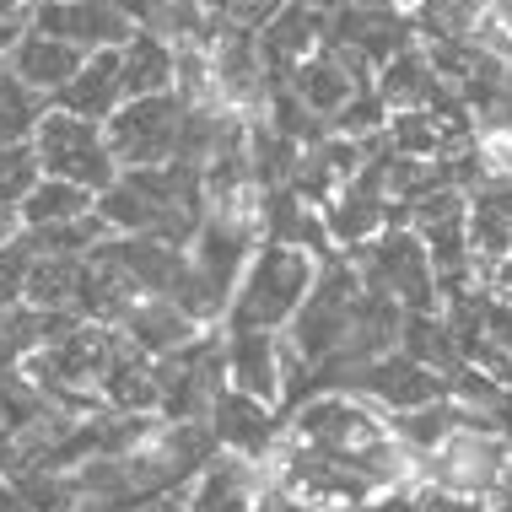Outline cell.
<instances>
[{"label":"cell","instance_id":"obj_11","mask_svg":"<svg viewBox=\"0 0 512 512\" xmlns=\"http://www.w3.org/2000/svg\"><path fill=\"white\" fill-rule=\"evenodd\" d=\"M205 426H211V442L227 459H243V464H265L275 453V442H281L286 421L275 415V405H259V399H248L238 389H221L211 415H205Z\"/></svg>","mask_w":512,"mask_h":512},{"label":"cell","instance_id":"obj_13","mask_svg":"<svg viewBox=\"0 0 512 512\" xmlns=\"http://www.w3.org/2000/svg\"><path fill=\"white\" fill-rule=\"evenodd\" d=\"M114 335L130 345V351H141L146 362H168L178 356L184 345H195L205 335V324L195 313H184L173 297H135L130 308L119 313Z\"/></svg>","mask_w":512,"mask_h":512},{"label":"cell","instance_id":"obj_10","mask_svg":"<svg viewBox=\"0 0 512 512\" xmlns=\"http://www.w3.org/2000/svg\"><path fill=\"white\" fill-rule=\"evenodd\" d=\"M221 372H227V389L259 399V405H281L286 340L275 329H227L221 335Z\"/></svg>","mask_w":512,"mask_h":512},{"label":"cell","instance_id":"obj_4","mask_svg":"<svg viewBox=\"0 0 512 512\" xmlns=\"http://www.w3.org/2000/svg\"><path fill=\"white\" fill-rule=\"evenodd\" d=\"M356 275H362L367 292L389 297L399 302L405 313H437V270H432V254L421 248V238H415L410 227H389L378 232L367 248H356L351 254Z\"/></svg>","mask_w":512,"mask_h":512},{"label":"cell","instance_id":"obj_34","mask_svg":"<svg viewBox=\"0 0 512 512\" xmlns=\"http://www.w3.org/2000/svg\"><path fill=\"white\" fill-rule=\"evenodd\" d=\"M27 11H33V0H0V27H22Z\"/></svg>","mask_w":512,"mask_h":512},{"label":"cell","instance_id":"obj_35","mask_svg":"<svg viewBox=\"0 0 512 512\" xmlns=\"http://www.w3.org/2000/svg\"><path fill=\"white\" fill-rule=\"evenodd\" d=\"M405 496H410V491H399V496H378V502H367V507H356V512H410Z\"/></svg>","mask_w":512,"mask_h":512},{"label":"cell","instance_id":"obj_14","mask_svg":"<svg viewBox=\"0 0 512 512\" xmlns=\"http://www.w3.org/2000/svg\"><path fill=\"white\" fill-rule=\"evenodd\" d=\"M345 394H362L367 405H378L383 415H399V410L442 399V378L432 367L410 362L405 351H389V356H378V362L356 367L351 378H345Z\"/></svg>","mask_w":512,"mask_h":512},{"label":"cell","instance_id":"obj_33","mask_svg":"<svg viewBox=\"0 0 512 512\" xmlns=\"http://www.w3.org/2000/svg\"><path fill=\"white\" fill-rule=\"evenodd\" d=\"M491 512H512V448H507L502 480H496V491H491Z\"/></svg>","mask_w":512,"mask_h":512},{"label":"cell","instance_id":"obj_29","mask_svg":"<svg viewBox=\"0 0 512 512\" xmlns=\"http://www.w3.org/2000/svg\"><path fill=\"white\" fill-rule=\"evenodd\" d=\"M405 502H410V512H491V502H480V496H453L437 486H415Z\"/></svg>","mask_w":512,"mask_h":512},{"label":"cell","instance_id":"obj_20","mask_svg":"<svg viewBox=\"0 0 512 512\" xmlns=\"http://www.w3.org/2000/svg\"><path fill=\"white\" fill-rule=\"evenodd\" d=\"M372 92H378V103L389 108V114H405V108H432L448 87L437 81L426 49L410 44V49H399L394 60H383L378 71H372Z\"/></svg>","mask_w":512,"mask_h":512},{"label":"cell","instance_id":"obj_6","mask_svg":"<svg viewBox=\"0 0 512 512\" xmlns=\"http://www.w3.org/2000/svg\"><path fill=\"white\" fill-rule=\"evenodd\" d=\"M184 119H189V108H184V98H178V92H157V98H130V103H119L114 119L103 124L108 151H114L119 173L178 162Z\"/></svg>","mask_w":512,"mask_h":512},{"label":"cell","instance_id":"obj_36","mask_svg":"<svg viewBox=\"0 0 512 512\" xmlns=\"http://www.w3.org/2000/svg\"><path fill=\"white\" fill-rule=\"evenodd\" d=\"M0 512H27V502H22V491L11 486L6 475H0Z\"/></svg>","mask_w":512,"mask_h":512},{"label":"cell","instance_id":"obj_39","mask_svg":"<svg viewBox=\"0 0 512 512\" xmlns=\"http://www.w3.org/2000/svg\"><path fill=\"white\" fill-rule=\"evenodd\" d=\"M33 6H44V0H33Z\"/></svg>","mask_w":512,"mask_h":512},{"label":"cell","instance_id":"obj_15","mask_svg":"<svg viewBox=\"0 0 512 512\" xmlns=\"http://www.w3.org/2000/svg\"><path fill=\"white\" fill-rule=\"evenodd\" d=\"M464 205H469V259H475V281L486 292V275L512 254V184L480 178L464 195Z\"/></svg>","mask_w":512,"mask_h":512},{"label":"cell","instance_id":"obj_27","mask_svg":"<svg viewBox=\"0 0 512 512\" xmlns=\"http://www.w3.org/2000/svg\"><path fill=\"white\" fill-rule=\"evenodd\" d=\"M33 259L38 254L22 243V232L0 248V313H11V308H22V302H27V275H33Z\"/></svg>","mask_w":512,"mask_h":512},{"label":"cell","instance_id":"obj_23","mask_svg":"<svg viewBox=\"0 0 512 512\" xmlns=\"http://www.w3.org/2000/svg\"><path fill=\"white\" fill-rule=\"evenodd\" d=\"M119 81H124V103L173 92V49L135 27V38L119 49Z\"/></svg>","mask_w":512,"mask_h":512},{"label":"cell","instance_id":"obj_8","mask_svg":"<svg viewBox=\"0 0 512 512\" xmlns=\"http://www.w3.org/2000/svg\"><path fill=\"white\" fill-rule=\"evenodd\" d=\"M324 227H329L335 254H356V248H367L378 232L399 227V205L389 195V184H383L378 157H367L362 168H356L351 184H345L340 195L324 205Z\"/></svg>","mask_w":512,"mask_h":512},{"label":"cell","instance_id":"obj_1","mask_svg":"<svg viewBox=\"0 0 512 512\" xmlns=\"http://www.w3.org/2000/svg\"><path fill=\"white\" fill-rule=\"evenodd\" d=\"M98 216L114 238H162L184 243L195 238L205 216V173L195 162H162V168L119 173L98 195Z\"/></svg>","mask_w":512,"mask_h":512},{"label":"cell","instance_id":"obj_22","mask_svg":"<svg viewBox=\"0 0 512 512\" xmlns=\"http://www.w3.org/2000/svg\"><path fill=\"white\" fill-rule=\"evenodd\" d=\"M469 421H475V415L442 394V399H432V405H415V410L389 415V432H394V442L410 453V459H426L437 442H448V437L459 432V426H469Z\"/></svg>","mask_w":512,"mask_h":512},{"label":"cell","instance_id":"obj_7","mask_svg":"<svg viewBox=\"0 0 512 512\" xmlns=\"http://www.w3.org/2000/svg\"><path fill=\"white\" fill-rule=\"evenodd\" d=\"M221 389H227V372H221V335H200L178 356L157 362V410H162V421H205Z\"/></svg>","mask_w":512,"mask_h":512},{"label":"cell","instance_id":"obj_30","mask_svg":"<svg viewBox=\"0 0 512 512\" xmlns=\"http://www.w3.org/2000/svg\"><path fill=\"white\" fill-rule=\"evenodd\" d=\"M480 329H486V340H496V345L512 356V302L480 297Z\"/></svg>","mask_w":512,"mask_h":512},{"label":"cell","instance_id":"obj_12","mask_svg":"<svg viewBox=\"0 0 512 512\" xmlns=\"http://www.w3.org/2000/svg\"><path fill=\"white\" fill-rule=\"evenodd\" d=\"M362 87H372V71L362 60H351L345 49H335V44H324L318 54H308V60L286 76V92H292L313 119H335Z\"/></svg>","mask_w":512,"mask_h":512},{"label":"cell","instance_id":"obj_21","mask_svg":"<svg viewBox=\"0 0 512 512\" xmlns=\"http://www.w3.org/2000/svg\"><path fill=\"white\" fill-rule=\"evenodd\" d=\"M486 11L491 0H410L405 22L421 49H442V44H469Z\"/></svg>","mask_w":512,"mask_h":512},{"label":"cell","instance_id":"obj_28","mask_svg":"<svg viewBox=\"0 0 512 512\" xmlns=\"http://www.w3.org/2000/svg\"><path fill=\"white\" fill-rule=\"evenodd\" d=\"M469 146L480 157V173L512 184V124H475V141Z\"/></svg>","mask_w":512,"mask_h":512},{"label":"cell","instance_id":"obj_2","mask_svg":"<svg viewBox=\"0 0 512 512\" xmlns=\"http://www.w3.org/2000/svg\"><path fill=\"white\" fill-rule=\"evenodd\" d=\"M318 259L302 248H281V243H259L254 259L238 275V292L227 302V329H275L281 335L297 318V308L313 292Z\"/></svg>","mask_w":512,"mask_h":512},{"label":"cell","instance_id":"obj_3","mask_svg":"<svg viewBox=\"0 0 512 512\" xmlns=\"http://www.w3.org/2000/svg\"><path fill=\"white\" fill-rule=\"evenodd\" d=\"M33 157H38V173L44 178L76 184V189H87V195H103L119 178V162H114V151H108L103 124L60 114V108H44V119H38V130H33Z\"/></svg>","mask_w":512,"mask_h":512},{"label":"cell","instance_id":"obj_25","mask_svg":"<svg viewBox=\"0 0 512 512\" xmlns=\"http://www.w3.org/2000/svg\"><path fill=\"white\" fill-rule=\"evenodd\" d=\"M44 98L38 92H27L11 71H0V146H22L33 141L38 119H44Z\"/></svg>","mask_w":512,"mask_h":512},{"label":"cell","instance_id":"obj_18","mask_svg":"<svg viewBox=\"0 0 512 512\" xmlns=\"http://www.w3.org/2000/svg\"><path fill=\"white\" fill-rule=\"evenodd\" d=\"M124 103V81H119V49H103V54H87L81 71L65 81L60 92L49 98V108L60 114H76V119H92V124H108L114 108Z\"/></svg>","mask_w":512,"mask_h":512},{"label":"cell","instance_id":"obj_24","mask_svg":"<svg viewBox=\"0 0 512 512\" xmlns=\"http://www.w3.org/2000/svg\"><path fill=\"white\" fill-rule=\"evenodd\" d=\"M92 205H98V195H87V189L60 184V178H38L27 189V200L17 205V221H22V232H38V227H60V221L87 216Z\"/></svg>","mask_w":512,"mask_h":512},{"label":"cell","instance_id":"obj_17","mask_svg":"<svg viewBox=\"0 0 512 512\" xmlns=\"http://www.w3.org/2000/svg\"><path fill=\"white\" fill-rule=\"evenodd\" d=\"M259 243L302 248V254H313V259L335 254L329 227H324V211H313V205L297 200L292 189H265V205H259Z\"/></svg>","mask_w":512,"mask_h":512},{"label":"cell","instance_id":"obj_9","mask_svg":"<svg viewBox=\"0 0 512 512\" xmlns=\"http://www.w3.org/2000/svg\"><path fill=\"white\" fill-rule=\"evenodd\" d=\"M38 33L71 44L76 54H103V49H124L135 38V22L124 17V6L114 0H44L27 11Z\"/></svg>","mask_w":512,"mask_h":512},{"label":"cell","instance_id":"obj_19","mask_svg":"<svg viewBox=\"0 0 512 512\" xmlns=\"http://www.w3.org/2000/svg\"><path fill=\"white\" fill-rule=\"evenodd\" d=\"M259 491H270V469L265 464H243V459L216 453L211 469L184 491V512H248Z\"/></svg>","mask_w":512,"mask_h":512},{"label":"cell","instance_id":"obj_5","mask_svg":"<svg viewBox=\"0 0 512 512\" xmlns=\"http://www.w3.org/2000/svg\"><path fill=\"white\" fill-rule=\"evenodd\" d=\"M507 448L512 442L502 432H491L475 415V421L459 426L448 442H437L426 459H415V486H437V491H453V496H480V502H491L496 480H502V464H507Z\"/></svg>","mask_w":512,"mask_h":512},{"label":"cell","instance_id":"obj_32","mask_svg":"<svg viewBox=\"0 0 512 512\" xmlns=\"http://www.w3.org/2000/svg\"><path fill=\"white\" fill-rule=\"evenodd\" d=\"M486 292H491V297H502V302H512V254L486 275Z\"/></svg>","mask_w":512,"mask_h":512},{"label":"cell","instance_id":"obj_26","mask_svg":"<svg viewBox=\"0 0 512 512\" xmlns=\"http://www.w3.org/2000/svg\"><path fill=\"white\" fill-rule=\"evenodd\" d=\"M38 157H33V141H22V146H0V205H17L27 200V189L38 184Z\"/></svg>","mask_w":512,"mask_h":512},{"label":"cell","instance_id":"obj_16","mask_svg":"<svg viewBox=\"0 0 512 512\" xmlns=\"http://www.w3.org/2000/svg\"><path fill=\"white\" fill-rule=\"evenodd\" d=\"M81 60H87V54H76L71 44H60V38L38 33L33 22H22L17 44H11V54H6V71L17 76L27 92H38V98L49 103L54 92H60L65 81L81 71Z\"/></svg>","mask_w":512,"mask_h":512},{"label":"cell","instance_id":"obj_38","mask_svg":"<svg viewBox=\"0 0 512 512\" xmlns=\"http://www.w3.org/2000/svg\"><path fill=\"white\" fill-rule=\"evenodd\" d=\"M17 33L22 27H0V71H6V54H11V44H17Z\"/></svg>","mask_w":512,"mask_h":512},{"label":"cell","instance_id":"obj_37","mask_svg":"<svg viewBox=\"0 0 512 512\" xmlns=\"http://www.w3.org/2000/svg\"><path fill=\"white\" fill-rule=\"evenodd\" d=\"M22 232V221H17V211H11V205H0V248H6L11 238H17Z\"/></svg>","mask_w":512,"mask_h":512},{"label":"cell","instance_id":"obj_31","mask_svg":"<svg viewBox=\"0 0 512 512\" xmlns=\"http://www.w3.org/2000/svg\"><path fill=\"white\" fill-rule=\"evenodd\" d=\"M248 512H313V507H302V502H292V496H281V491H259L254 496V507H248Z\"/></svg>","mask_w":512,"mask_h":512}]
</instances>
